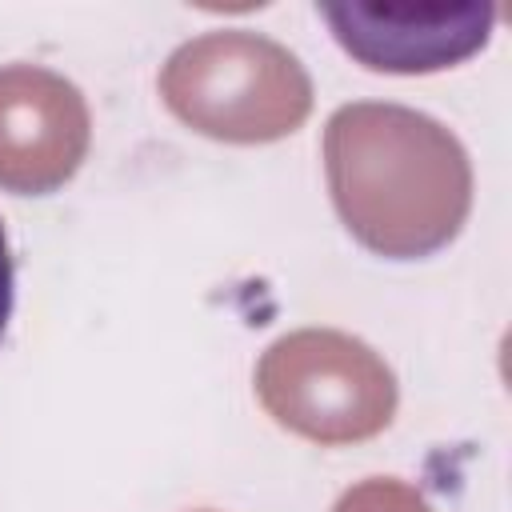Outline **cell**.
<instances>
[{
	"instance_id": "obj_1",
	"label": "cell",
	"mask_w": 512,
	"mask_h": 512,
	"mask_svg": "<svg viewBox=\"0 0 512 512\" xmlns=\"http://www.w3.org/2000/svg\"><path fill=\"white\" fill-rule=\"evenodd\" d=\"M344 52L376 72H440L488 44L492 4H320Z\"/></svg>"
},
{
	"instance_id": "obj_2",
	"label": "cell",
	"mask_w": 512,
	"mask_h": 512,
	"mask_svg": "<svg viewBox=\"0 0 512 512\" xmlns=\"http://www.w3.org/2000/svg\"><path fill=\"white\" fill-rule=\"evenodd\" d=\"M12 308H16V264H12L4 220H0V340H4V328L12 320Z\"/></svg>"
}]
</instances>
